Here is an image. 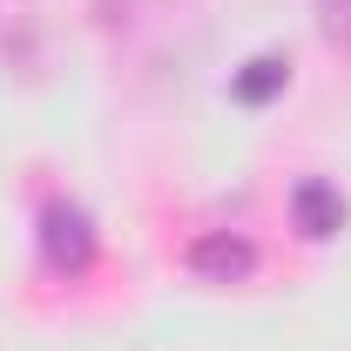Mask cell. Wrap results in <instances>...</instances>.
Wrapping results in <instances>:
<instances>
[{
	"label": "cell",
	"instance_id": "cell-1",
	"mask_svg": "<svg viewBox=\"0 0 351 351\" xmlns=\"http://www.w3.org/2000/svg\"><path fill=\"white\" fill-rule=\"evenodd\" d=\"M41 257L54 277H82L88 263H95V230L75 203H47L41 210Z\"/></svg>",
	"mask_w": 351,
	"mask_h": 351
},
{
	"label": "cell",
	"instance_id": "cell-2",
	"mask_svg": "<svg viewBox=\"0 0 351 351\" xmlns=\"http://www.w3.org/2000/svg\"><path fill=\"white\" fill-rule=\"evenodd\" d=\"M182 263H189L203 284H243V277L257 270V250H250L237 230H210V237H196V243L182 250Z\"/></svg>",
	"mask_w": 351,
	"mask_h": 351
},
{
	"label": "cell",
	"instance_id": "cell-3",
	"mask_svg": "<svg viewBox=\"0 0 351 351\" xmlns=\"http://www.w3.org/2000/svg\"><path fill=\"white\" fill-rule=\"evenodd\" d=\"M291 223H298V237H311V243L338 237V223H345V203H338V189H331L324 176H304V182L291 189Z\"/></svg>",
	"mask_w": 351,
	"mask_h": 351
},
{
	"label": "cell",
	"instance_id": "cell-4",
	"mask_svg": "<svg viewBox=\"0 0 351 351\" xmlns=\"http://www.w3.org/2000/svg\"><path fill=\"white\" fill-rule=\"evenodd\" d=\"M284 88H291V61H284V54H257V61H243V68H237L230 95H237L243 108H263V101H277Z\"/></svg>",
	"mask_w": 351,
	"mask_h": 351
},
{
	"label": "cell",
	"instance_id": "cell-5",
	"mask_svg": "<svg viewBox=\"0 0 351 351\" xmlns=\"http://www.w3.org/2000/svg\"><path fill=\"white\" fill-rule=\"evenodd\" d=\"M324 34L338 47H351V0H324Z\"/></svg>",
	"mask_w": 351,
	"mask_h": 351
}]
</instances>
